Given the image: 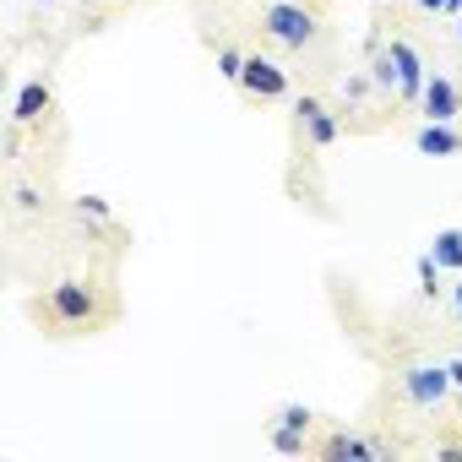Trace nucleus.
I'll return each mask as SVG.
<instances>
[{"instance_id":"16","label":"nucleus","mask_w":462,"mask_h":462,"mask_svg":"<svg viewBox=\"0 0 462 462\" xmlns=\"http://www.w3.org/2000/svg\"><path fill=\"white\" fill-rule=\"evenodd\" d=\"M310 419H316V413H310V408H300V402H289V408H283V419H278V424H289V430H310Z\"/></svg>"},{"instance_id":"10","label":"nucleus","mask_w":462,"mask_h":462,"mask_svg":"<svg viewBox=\"0 0 462 462\" xmlns=\"http://www.w3.org/2000/svg\"><path fill=\"white\" fill-rule=\"evenodd\" d=\"M316 451H321L327 462H365V457H375V440H359V435L337 430V435H327Z\"/></svg>"},{"instance_id":"11","label":"nucleus","mask_w":462,"mask_h":462,"mask_svg":"<svg viewBox=\"0 0 462 462\" xmlns=\"http://www.w3.org/2000/svg\"><path fill=\"white\" fill-rule=\"evenodd\" d=\"M430 256L440 262V267H462V228H440V235H435V245H430Z\"/></svg>"},{"instance_id":"1","label":"nucleus","mask_w":462,"mask_h":462,"mask_svg":"<svg viewBox=\"0 0 462 462\" xmlns=\"http://www.w3.org/2000/svg\"><path fill=\"white\" fill-rule=\"evenodd\" d=\"M39 316H44L60 337H77V332H98L104 321H115V300H104V289L88 283V278H60V283H50V294L39 300Z\"/></svg>"},{"instance_id":"15","label":"nucleus","mask_w":462,"mask_h":462,"mask_svg":"<svg viewBox=\"0 0 462 462\" xmlns=\"http://www.w3.org/2000/svg\"><path fill=\"white\" fill-rule=\"evenodd\" d=\"M419 283H424V294H440V262L435 256L419 262Z\"/></svg>"},{"instance_id":"17","label":"nucleus","mask_w":462,"mask_h":462,"mask_svg":"<svg viewBox=\"0 0 462 462\" xmlns=\"http://www.w3.org/2000/svg\"><path fill=\"white\" fill-rule=\"evenodd\" d=\"M17 207H23V212H39L44 201H39V190H33V185H17Z\"/></svg>"},{"instance_id":"19","label":"nucleus","mask_w":462,"mask_h":462,"mask_svg":"<svg viewBox=\"0 0 462 462\" xmlns=\"http://www.w3.org/2000/svg\"><path fill=\"white\" fill-rule=\"evenodd\" d=\"M446 370H451V381H457V386H462V354H457V359H451V365H446Z\"/></svg>"},{"instance_id":"23","label":"nucleus","mask_w":462,"mask_h":462,"mask_svg":"<svg viewBox=\"0 0 462 462\" xmlns=\"http://www.w3.org/2000/svg\"><path fill=\"white\" fill-rule=\"evenodd\" d=\"M375 6H392V0H375Z\"/></svg>"},{"instance_id":"4","label":"nucleus","mask_w":462,"mask_h":462,"mask_svg":"<svg viewBox=\"0 0 462 462\" xmlns=\"http://www.w3.org/2000/svg\"><path fill=\"white\" fill-rule=\"evenodd\" d=\"M386 55H392V66H397V98H402V104H419V93H424V82H430L419 50H413L402 33H392V39H386Z\"/></svg>"},{"instance_id":"8","label":"nucleus","mask_w":462,"mask_h":462,"mask_svg":"<svg viewBox=\"0 0 462 462\" xmlns=\"http://www.w3.org/2000/svg\"><path fill=\"white\" fill-rule=\"evenodd\" d=\"M419 104H424V120H446V125H451V120L462 115V93H457V82H451V77H440V71L424 82Z\"/></svg>"},{"instance_id":"20","label":"nucleus","mask_w":462,"mask_h":462,"mask_svg":"<svg viewBox=\"0 0 462 462\" xmlns=\"http://www.w3.org/2000/svg\"><path fill=\"white\" fill-rule=\"evenodd\" d=\"M446 12H451V17H462V0H446Z\"/></svg>"},{"instance_id":"14","label":"nucleus","mask_w":462,"mask_h":462,"mask_svg":"<svg viewBox=\"0 0 462 462\" xmlns=\"http://www.w3.org/2000/svg\"><path fill=\"white\" fill-rule=\"evenodd\" d=\"M77 217H82V223H88V217H93V223H109V201H104V196H82V201H77Z\"/></svg>"},{"instance_id":"7","label":"nucleus","mask_w":462,"mask_h":462,"mask_svg":"<svg viewBox=\"0 0 462 462\" xmlns=\"http://www.w3.org/2000/svg\"><path fill=\"white\" fill-rule=\"evenodd\" d=\"M50 109H55V88H50V77H28L23 93H17V104H12V120H17V125H44Z\"/></svg>"},{"instance_id":"21","label":"nucleus","mask_w":462,"mask_h":462,"mask_svg":"<svg viewBox=\"0 0 462 462\" xmlns=\"http://www.w3.org/2000/svg\"><path fill=\"white\" fill-rule=\"evenodd\" d=\"M451 300H457V310H462V283H457V294H451Z\"/></svg>"},{"instance_id":"6","label":"nucleus","mask_w":462,"mask_h":462,"mask_svg":"<svg viewBox=\"0 0 462 462\" xmlns=\"http://www.w3.org/2000/svg\"><path fill=\"white\" fill-rule=\"evenodd\" d=\"M294 115H300V136H305L310 147H332V142L343 136V120H337L321 98H310V93L294 104Z\"/></svg>"},{"instance_id":"2","label":"nucleus","mask_w":462,"mask_h":462,"mask_svg":"<svg viewBox=\"0 0 462 462\" xmlns=\"http://www.w3.org/2000/svg\"><path fill=\"white\" fill-rule=\"evenodd\" d=\"M321 17H327V0H267L256 12V28L278 50H310L321 39Z\"/></svg>"},{"instance_id":"13","label":"nucleus","mask_w":462,"mask_h":462,"mask_svg":"<svg viewBox=\"0 0 462 462\" xmlns=\"http://www.w3.org/2000/svg\"><path fill=\"white\" fill-rule=\"evenodd\" d=\"M273 446H278V451H289V457H300V451H305V430L278 424V430H273Z\"/></svg>"},{"instance_id":"9","label":"nucleus","mask_w":462,"mask_h":462,"mask_svg":"<svg viewBox=\"0 0 462 462\" xmlns=\"http://www.w3.org/2000/svg\"><path fill=\"white\" fill-rule=\"evenodd\" d=\"M413 147H419L424 158H451V152H462V136H457L446 120H430V125L413 131Z\"/></svg>"},{"instance_id":"3","label":"nucleus","mask_w":462,"mask_h":462,"mask_svg":"<svg viewBox=\"0 0 462 462\" xmlns=\"http://www.w3.org/2000/svg\"><path fill=\"white\" fill-rule=\"evenodd\" d=\"M451 370L446 365H408L402 370V392L419 402V408H446V397H451Z\"/></svg>"},{"instance_id":"18","label":"nucleus","mask_w":462,"mask_h":462,"mask_svg":"<svg viewBox=\"0 0 462 462\" xmlns=\"http://www.w3.org/2000/svg\"><path fill=\"white\" fill-rule=\"evenodd\" d=\"M419 12H446V0H413Z\"/></svg>"},{"instance_id":"22","label":"nucleus","mask_w":462,"mask_h":462,"mask_svg":"<svg viewBox=\"0 0 462 462\" xmlns=\"http://www.w3.org/2000/svg\"><path fill=\"white\" fill-rule=\"evenodd\" d=\"M457 44H462V23H457Z\"/></svg>"},{"instance_id":"12","label":"nucleus","mask_w":462,"mask_h":462,"mask_svg":"<svg viewBox=\"0 0 462 462\" xmlns=\"http://www.w3.org/2000/svg\"><path fill=\"white\" fill-rule=\"evenodd\" d=\"M217 71L240 88V77H245V55H240V50H217Z\"/></svg>"},{"instance_id":"5","label":"nucleus","mask_w":462,"mask_h":462,"mask_svg":"<svg viewBox=\"0 0 462 462\" xmlns=\"http://www.w3.org/2000/svg\"><path fill=\"white\" fill-rule=\"evenodd\" d=\"M240 88H245V98L273 104V98L289 93V71H283L273 55H245V77H240Z\"/></svg>"}]
</instances>
